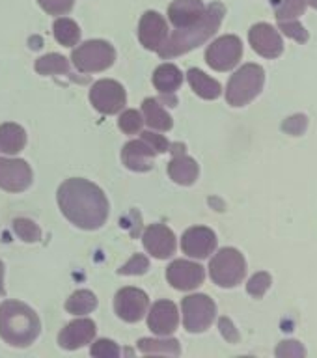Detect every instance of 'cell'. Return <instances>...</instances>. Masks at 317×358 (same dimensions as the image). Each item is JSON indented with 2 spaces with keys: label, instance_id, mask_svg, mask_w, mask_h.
<instances>
[{
  "label": "cell",
  "instance_id": "6da1fadb",
  "mask_svg": "<svg viewBox=\"0 0 317 358\" xmlns=\"http://www.w3.org/2000/svg\"><path fill=\"white\" fill-rule=\"evenodd\" d=\"M56 200L64 217L80 229H99L108 218L105 192L88 179L71 178L64 181Z\"/></svg>",
  "mask_w": 317,
  "mask_h": 358
},
{
  "label": "cell",
  "instance_id": "7a4b0ae2",
  "mask_svg": "<svg viewBox=\"0 0 317 358\" xmlns=\"http://www.w3.org/2000/svg\"><path fill=\"white\" fill-rule=\"evenodd\" d=\"M223 17L224 6L218 4V2H213L200 21L189 28H181V30L176 28V32L172 36H168L167 43L162 45L157 52H159L162 60H170L174 56L185 55V52L200 47L204 41H207L213 34L217 32L220 22H223Z\"/></svg>",
  "mask_w": 317,
  "mask_h": 358
},
{
  "label": "cell",
  "instance_id": "3957f363",
  "mask_svg": "<svg viewBox=\"0 0 317 358\" xmlns=\"http://www.w3.org/2000/svg\"><path fill=\"white\" fill-rule=\"evenodd\" d=\"M41 323L32 308L24 302L6 301L0 306V338L11 347L32 345L39 336Z\"/></svg>",
  "mask_w": 317,
  "mask_h": 358
},
{
  "label": "cell",
  "instance_id": "277c9868",
  "mask_svg": "<svg viewBox=\"0 0 317 358\" xmlns=\"http://www.w3.org/2000/svg\"><path fill=\"white\" fill-rule=\"evenodd\" d=\"M265 73L256 64H246L232 75L226 88V101L232 106H245L256 97L263 88Z\"/></svg>",
  "mask_w": 317,
  "mask_h": 358
},
{
  "label": "cell",
  "instance_id": "5b68a950",
  "mask_svg": "<svg viewBox=\"0 0 317 358\" xmlns=\"http://www.w3.org/2000/svg\"><path fill=\"white\" fill-rule=\"evenodd\" d=\"M73 66L80 73H99L105 71L116 60V50L111 43L103 39H92L78 45L71 52Z\"/></svg>",
  "mask_w": 317,
  "mask_h": 358
},
{
  "label": "cell",
  "instance_id": "8992f818",
  "mask_svg": "<svg viewBox=\"0 0 317 358\" xmlns=\"http://www.w3.org/2000/svg\"><path fill=\"white\" fill-rule=\"evenodd\" d=\"M246 263L245 257L235 248H223L215 254L209 263L211 280L220 287H235L245 278Z\"/></svg>",
  "mask_w": 317,
  "mask_h": 358
},
{
  "label": "cell",
  "instance_id": "52a82bcc",
  "mask_svg": "<svg viewBox=\"0 0 317 358\" xmlns=\"http://www.w3.org/2000/svg\"><path fill=\"white\" fill-rule=\"evenodd\" d=\"M181 310H183V327L187 332H192V334L209 329L217 315V306L213 299L200 293L185 296L181 302Z\"/></svg>",
  "mask_w": 317,
  "mask_h": 358
},
{
  "label": "cell",
  "instance_id": "ba28073f",
  "mask_svg": "<svg viewBox=\"0 0 317 358\" xmlns=\"http://www.w3.org/2000/svg\"><path fill=\"white\" fill-rule=\"evenodd\" d=\"M243 43L237 36H223L215 39L206 50V62L215 71H230L239 64Z\"/></svg>",
  "mask_w": 317,
  "mask_h": 358
},
{
  "label": "cell",
  "instance_id": "9c48e42d",
  "mask_svg": "<svg viewBox=\"0 0 317 358\" xmlns=\"http://www.w3.org/2000/svg\"><path fill=\"white\" fill-rule=\"evenodd\" d=\"M90 101L101 114H118L127 103V94L122 84L111 78H103L90 90Z\"/></svg>",
  "mask_w": 317,
  "mask_h": 358
},
{
  "label": "cell",
  "instance_id": "30bf717a",
  "mask_svg": "<svg viewBox=\"0 0 317 358\" xmlns=\"http://www.w3.org/2000/svg\"><path fill=\"white\" fill-rule=\"evenodd\" d=\"M148 308H150V299L139 287H123L118 291L114 299V310L118 317L127 323L140 321L148 313Z\"/></svg>",
  "mask_w": 317,
  "mask_h": 358
},
{
  "label": "cell",
  "instance_id": "8fae6325",
  "mask_svg": "<svg viewBox=\"0 0 317 358\" xmlns=\"http://www.w3.org/2000/svg\"><path fill=\"white\" fill-rule=\"evenodd\" d=\"M32 168L22 159H0V189L22 192L32 185Z\"/></svg>",
  "mask_w": 317,
  "mask_h": 358
},
{
  "label": "cell",
  "instance_id": "7c38bea8",
  "mask_svg": "<svg viewBox=\"0 0 317 358\" xmlns=\"http://www.w3.org/2000/svg\"><path fill=\"white\" fill-rule=\"evenodd\" d=\"M168 284L172 285L174 289L179 291H192L198 285H202L206 278V271L202 265L187 259H176L168 265L167 268Z\"/></svg>",
  "mask_w": 317,
  "mask_h": 358
},
{
  "label": "cell",
  "instance_id": "4fadbf2b",
  "mask_svg": "<svg viewBox=\"0 0 317 358\" xmlns=\"http://www.w3.org/2000/svg\"><path fill=\"white\" fill-rule=\"evenodd\" d=\"M139 39L148 50H159L168 39L167 19L157 11H146L139 22Z\"/></svg>",
  "mask_w": 317,
  "mask_h": 358
},
{
  "label": "cell",
  "instance_id": "5bb4252c",
  "mask_svg": "<svg viewBox=\"0 0 317 358\" xmlns=\"http://www.w3.org/2000/svg\"><path fill=\"white\" fill-rule=\"evenodd\" d=\"M142 243L144 248L150 252L151 256L157 259H167V257L174 256L176 252V235L170 228H167L164 224H151L144 229L142 235Z\"/></svg>",
  "mask_w": 317,
  "mask_h": 358
},
{
  "label": "cell",
  "instance_id": "9a60e30c",
  "mask_svg": "<svg viewBox=\"0 0 317 358\" xmlns=\"http://www.w3.org/2000/svg\"><path fill=\"white\" fill-rule=\"evenodd\" d=\"M215 248H217V235L206 226L189 228L181 237V250L189 257L204 259V257L211 256Z\"/></svg>",
  "mask_w": 317,
  "mask_h": 358
},
{
  "label": "cell",
  "instance_id": "2e32d148",
  "mask_svg": "<svg viewBox=\"0 0 317 358\" xmlns=\"http://www.w3.org/2000/svg\"><path fill=\"white\" fill-rule=\"evenodd\" d=\"M248 39H251L252 49L265 58H276V56L282 55V49H284L280 34L265 22L254 24L248 32Z\"/></svg>",
  "mask_w": 317,
  "mask_h": 358
},
{
  "label": "cell",
  "instance_id": "e0dca14e",
  "mask_svg": "<svg viewBox=\"0 0 317 358\" xmlns=\"http://www.w3.org/2000/svg\"><path fill=\"white\" fill-rule=\"evenodd\" d=\"M178 306L172 301H159L151 306L150 313H148V327L151 329V332L167 338L168 334H172L174 330L178 329Z\"/></svg>",
  "mask_w": 317,
  "mask_h": 358
},
{
  "label": "cell",
  "instance_id": "ac0fdd59",
  "mask_svg": "<svg viewBox=\"0 0 317 358\" xmlns=\"http://www.w3.org/2000/svg\"><path fill=\"white\" fill-rule=\"evenodd\" d=\"M95 338V323L92 319H75L58 334V343L67 351H75L92 343Z\"/></svg>",
  "mask_w": 317,
  "mask_h": 358
},
{
  "label": "cell",
  "instance_id": "d6986e66",
  "mask_svg": "<svg viewBox=\"0 0 317 358\" xmlns=\"http://www.w3.org/2000/svg\"><path fill=\"white\" fill-rule=\"evenodd\" d=\"M174 159L168 164V176L178 185H192L198 179V164L185 153L183 144H170Z\"/></svg>",
  "mask_w": 317,
  "mask_h": 358
},
{
  "label": "cell",
  "instance_id": "ffe728a7",
  "mask_svg": "<svg viewBox=\"0 0 317 358\" xmlns=\"http://www.w3.org/2000/svg\"><path fill=\"white\" fill-rule=\"evenodd\" d=\"M155 155V150L144 138L131 140V142L123 145L122 150L123 164L133 172H148V170H151Z\"/></svg>",
  "mask_w": 317,
  "mask_h": 358
},
{
  "label": "cell",
  "instance_id": "44dd1931",
  "mask_svg": "<svg viewBox=\"0 0 317 358\" xmlns=\"http://www.w3.org/2000/svg\"><path fill=\"white\" fill-rule=\"evenodd\" d=\"M206 10L207 8L202 0H174L168 6V19L174 27L181 30L196 24L204 17Z\"/></svg>",
  "mask_w": 317,
  "mask_h": 358
},
{
  "label": "cell",
  "instance_id": "7402d4cb",
  "mask_svg": "<svg viewBox=\"0 0 317 358\" xmlns=\"http://www.w3.org/2000/svg\"><path fill=\"white\" fill-rule=\"evenodd\" d=\"M181 83H183V75L174 64H162L153 73V86L164 95H172L181 86Z\"/></svg>",
  "mask_w": 317,
  "mask_h": 358
},
{
  "label": "cell",
  "instance_id": "603a6c76",
  "mask_svg": "<svg viewBox=\"0 0 317 358\" xmlns=\"http://www.w3.org/2000/svg\"><path fill=\"white\" fill-rule=\"evenodd\" d=\"M27 145V133L17 123H2L0 125V150L8 155H17Z\"/></svg>",
  "mask_w": 317,
  "mask_h": 358
},
{
  "label": "cell",
  "instance_id": "cb8c5ba5",
  "mask_svg": "<svg viewBox=\"0 0 317 358\" xmlns=\"http://www.w3.org/2000/svg\"><path fill=\"white\" fill-rule=\"evenodd\" d=\"M190 88L195 90L196 95H200L202 99H217L218 95L223 94V86L215 80V78L207 77L206 73L200 69H189L187 73Z\"/></svg>",
  "mask_w": 317,
  "mask_h": 358
},
{
  "label": "cell",
  "instance_id": "d4e9b609",
  "mask_svg": "<svg viewBox=\"0 0 317 358\" xmlns=\"http://www.w3.org/2000/svg\"><path fill=\"white\" fill-rule=\"evenodd\" d=\"M142 114H144V122L151 129H155V131H170L172 129V117L159 105L157 99H151V97L144 99V103H142Z\"/></svg>",
  "mask_w": 317,
  "mask_h": 358
},
{
  "label": "cell",
  "instance_id": "484cf974",
  "mask_svg": "<svg viewBox=\"0 0 317 358\" xmlns=\"http://www.w3.org/2000/svg\"><path fill=\"white\" fill-rule=\"evenodd\" d=\"M97 308V296L88 289L75 291L66 302V310L73 315H86Z\"/></svg>",
  "mask_w": 317,
  "mask_h": 358
},
{
  "label": "cell",
  "instance_id": "4316f807",
  "mask_svg": "<svg viewBox=\"0 0 317 358\" xmlns=\"http://www.w3.org/2000/svg\"><path fill=\"white\" fill-rule=\"evenodd\" d=\"M52 32H55L56 41L64 45V47H73L80 39V28H78L77 22L73 21V19H67V17L56 19Z\"/></svg>",
  "mask_w": 317,
  "mask_h": 358
},
{
  "label": "cell",
  "instance_id": "83f0119b",
  "mask_svg": "<svg viewBox=\"0 0 317 358\" xmlns=\"http://www.w3.org/2000/svg\"><path fill=\"white\" fill-rule=\"evenodd\" d=\"M139 349L144 355H172V357L181 355V347H179L178 340H150V338H142L139 341Z\"/></svg>",
  "mask_w": 317,
  "mask_h": 358
},
{
  "label": "cell",
  "instance_id": "f1b7e54d",
  "mask_svg": "<svg viewBox=\"0 0 317 358\" xmlns=\"http://www.w3.org/2000/svg\"><path fill=\"white\" fill-rule=\"evenodd\" d=\"M36 71L39 75H66L69 71V62L62 55H45L36 60Z\"/></svg>",
  "mask_w": 317,
  "mask_h": 358
},
{
  "label": "cell",
  "instance_id": "f546056e",
  "mask_svg": "<svg viewBox=\"0 0 317 358\" xmlns=\"http://www.w3.org/2000/svg\"><path fill=\"white\" fill-rule=\"evenodd\" d=\"M13 231L21 237L24 243H38L41 239V229L36 222L28 218H17L13 220Z\"/></svg>",
  "mask_w": 317,
  "mask_h": 358
},
{
  "label": "cell",
  "instance_id": "4dcf8cb0",
  "mask_svg": "<svg viewBox=\"0 0 317 358\" xmlns=\"http://www.w3.org/2000/svg\"><path fill=\"white\" fill-rule=\"evenodd\" d=\"M120 129H122L125 134H136L142 131V125H144V117L139 110H125L120 116V122H118Z\"/></svg>",
  "mask_w": 317,
  "mask_h": 358
},
{
  "label": "cell",
  "instance_id": "1f68e13d",
  "mask_svg": "<svg viewBox=\"0 0 317 358\" xmlns=\"http://www.w3.org/2000/svg\"><path fill=\"white\" fill-rule=\"evenodd\" d=\"M304 11V0H284L280 8H276V19L279 21H291L302 15Z\"/></svg>",
  "mask_w": 317,
  "mask_h": 358
},
{
  "label": "cell",
  "instance_id": "d6a6232c",
  "mask_svg": "<svg viewBox=\"0 0 317 358\" xmlns=\"http://www.w3.org/2000/svg\"><path fill=\"white\" fill-rule=\"evenodd\" d=\"M150 268V262L144 254H134L123 267L118 268V274H125V276H134V274H144Z\"/></svg>",
  "mask_w": 317,
  "mask_h": 358
},
{
  "label": "cell",
  "instance_id": "836d02e7",
  "mask_svg": "<svg viewBox=\"0 0 317 358\" xmlns=\"http://www.w3.org/2000/svg\"><path fill=\"white\" fill-rule=\"evenodd\" d=\"M120 347L112 340H97L90 349V355L97 358H116L120 357Z\"/></svg>",
  "mask_w": 317,
  "mask_h": 358
},
{
  "label": "cell",
  "instance_id": "e575fe53",
  "mask_svg": "<svg viewBox=\"0 0 317 358\" xmlns=\"http://www.w3.org/2000/svg\"><path fill=\"white\" fill-rule=\"evenodd\" d=\"M269 287H271V276H269V273L254 274V276L248 280V284H246V291H248L252 296H263Z\"/></svg>",
  "mask_w": 317,
  "mask_h": 358
},
{
  "label": "cell",
  "instance_id": "d590c367",
  "mask_svg": "<svg viewBox=\"0 0 317 358\" xmlns=\"http://www.w3.org/2000/svg\"><path fill=\"white\" fill-rule=\"evenodd\" d=\"M38 2L41 10L47 11L49 15H66L75 4V0H38Z\"/></svg>",
  "mask_w": 317,
  "mask_h": 358
},
{
  "label": "cell",
  "instance_id": "8d00e7d4",
  "mask_svg": "<svg viewBox=\"0 0 317 358\" xmlns=\"http://www.w3.org/2000/svg\"><path fill=\"white\" fill-rule=\"evenodd\" d=\"M279 27L286 36H290V38H293L299 43H304L308 39V32L304 30L301 22L295 21V19H291V21H279Z\"/></svg>",
  "mask_w": 317,
  "mask_h": 358
},
{
  "label": "cell",
  "instance_id": "74e56055",
  "mask_svg": "<svg viewBox=\"0 0 317 358\" xmlns=\"http://www.w3.org/2000/svg\"><path fill=\"white\" fill-rule=\"evenodd\" d=\"M276 357H286V358H302L304 357V347L295 340L282 341L276 347Z\"/></svg>",
  "mask_w": 317,
  "mask_h": 358
},
{
  "label": "cell",
  "instance_id": "f35d334b",
  "mask_svg": "<svg viewBox=\"0 0 317 358\" xmlns=\"http://www.w3.org/2000/svg\"><path fill=\"white\" fill-rule=\"evenodd\" d=\"M140 138H144L155 150V153H167V151H170V142L164 136H161V134L146 131V133H140Z\"/></svg>",
  "mask_w": 317,
  "mask_h": 358
},
{
  "label": "cell",
  "instance_id": "ab89813d",
  "mask_svg": "<svg viewBox=\"0 0 317 358\" xmlns=\"http://www.w3.org/2000/svg\"><path fill=\"white\" fill-rule=\"evenodd\" d=\"M307 117L302 116V114H299V116H291L290 120L284 123V129L290 134H302L304 133V129H307Z\"/></svg>",
  "mask_w": 317,
  "mask_h": 358
},
{
  "label": "cell",
  "instance_id": "60d3db41",
  "mask_svg": "<svg viewBox=\"0 0 317 358\" xmlns=\"http://www.w3.org/2000/svg\"><path fill=\"white\" fill-rule=\"evenodd\" d=\"M218 329H220L223 336L228 341H232V343L239 341V334H237V330H235L234 323H232L228 317H220V321H218Z\"/></svg>",
  "mask_w": 317,
  "mask_h": 358
},
{
  "label": "cell",
  "instance_id": "b9f144b4",
  "mask_svg": "<svg viewBox=\"0 0 317 358\" xmlns=\"http://www.w3.org/2000/svg\"><path fill=\"white\" fill-rule=\"evenodd\" d=\"M0 295H6L4 289V263L0 262Z\"/></svg>",
  "mask_w": 317,
  "mask_h": 358
},
{
  "label": "cell",
  "instance_id": "7bdbcfd3",
  "mask_svg": "<svg viewBox=\"0 0 317 358\" xmlns=\"http://www.w3.org/2000/svg\"><path fill=\"white\" fill-rule=\"evenodd\" d=\"M304 2H308V4L312 6V8H316L317 10V0H304Z\"/></svg>",
  "mask_w": 317,
  "mask_h": 358
}]
</instances>
